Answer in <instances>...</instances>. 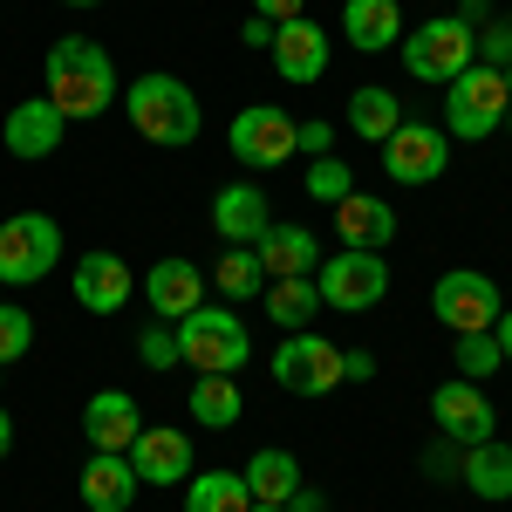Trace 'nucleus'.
<instances>
[{
	"instance_id": "1",
	"label": "nucleus",
	"mask_w": 512,
	"mask_h": 512,
	"mask_svg": "<svg viewBox=\"0 0 512 512\" xmlns=\"http://www.w3.org/2000/svg\"><path fill=\"white\" fill-rule=\"evenodd\" d=\"M41 76H48V103L62 110L69 123L82 117H103L110 103L123 96V82H117V62L96 48L89 35H62L55 48H48V62H41Z\"/></svg>"
},
{
	"instance_id": "2",
	"label": "nucleus",
	"mask_w": 512,
	"mask_h": 512,
	"mask_svg": "<svg viewBox=\"0 0 512 512\" xmlns=\"http://www.w3.org/2000/svg\"><path fill=\"white\" fill-rule=\"evenodd\" d=\"M178 355H185V369H198V376H233L239 362L253 355V335L219 301H198L192 315L178 321Z\"/></svg>"
},
{
	"instance_id": "3",
	"label": "nucleus",
	"mask_w": 512,
	"mask_h": 512,
	"mask_svg": "<svg viewBox=\"0 0 512 512\" xmlns=\"http://www.w3.org/2000/svg\"><path fill=\"white\" fill-rule=\"evenodd\" d=\"M123 110L137 123V137H151V144H192L198 137V96L178 76H137L123 89Z\"/></svg>"
},
{
	"instance_id": "4",
	"label": "nucleus",
	"mask_w": 512,
	"mask_h": 512,
	"mask_svg": "<svg viewBox=\"0 0 512 512\" xmlns=\"http://www.w3.org/2000/svg\"><path fill=\"white\" fill-rule=\"evenodd\" d=\"M396 48H403V69H410L417 82H458L478 62V28L458 21V14H437V21H424L417 35H403Z\"/></svg>"
},
{
	"instance_id": "5",
	"label": "nucleus",
	"mask_w": 512,
	"mask_h": 512,
	"mask_svg": "<svg viewBox=\"0 0 512 512\" xmlns=\"http://www.w3.org/2000/svg\"><path fill=\"white\" fill-rule=\"evenodd\" d=\"M62 260V226L48 212H14L0 219V287H35Z\"/></svg>"
},
{
	"instance_id": "6",
	"label": "nucleus",
	"mask_w": 512,
	"mask_h": 512,
	"mask_svg": "<svg viewBox=\"0 0 512 512\" xmlns=\"http://www.w3.org/2000/svg\"><path fill=\"white\" fill-rule=\"evenodd\" d=\"M451 96H444V123H451V137H492L499 123L512 117V89L499 69H485L472 62L458 82H444Z\"/></svg>"
},
{
	"instance_id": "7",
	"label": "nucleus",
	"mask_w": 512,
	"mask_h": 512,
	"mask_svg": "<svg viewBox=\"0 0 512 512\" xmlns=\"http://www.w3.org/2000/svg\"><path fill=\"white\" fill-rule=\"evenodd\" d=\"M315 287H321V308L369 315V308H383V294H390V267H383V253H355V246H342V253L315 274Z\"/></svg>"
},
{
	"instance_id": "8",
	"label": "nucleus",
	"mask_w": 512,
	"mask_h": 512,
	"mask_svg": "<svg viewBox=\"0 0 512 512\" xmlns=\"http://www.w3.org/2000/svg\"><path fill=\"white\" fill-rule=\"evenodd\" d=\"M226 144H233V158L246 164V171H274V164H287L301 151V123L287 117V110H274V103H253V110L233 117Z\"/></svg>"
},
{
	"instance_id": "9",
	"label": "nucleus",
	"mask_w": 512,
	"mask_h": 512,
	"mask_svg": "<svg viewBox=\"0 0 512 512\" xmlns=\"http://www.w3.org/2000/svg\"><path fill=\"white\" fill-rule=\"evenodd\" d=\"M431 308H437V321H444L451 335H485L492 321L506 315L499 287H492L485 274H472V267H451V274H437V287H431Z\"/></svg>"
},
{
	"instance_id": "10",
	"label": "nucleus",
	"mask_w": 512,
	"mask_h": 512,
	"mask_svg": "<svg viewBox=\"0 0 512 512\" xmlns=\"http://www.w3.org/2000/svg\"><path fill=\"white\" fill-rule=\"evenodd\" d=\"M274 383L294 396H328L335 383H342V349L335 342H321V335H287L274 349Z\"/></svg>"
},
{
	"instance_id": "11",
	"label": "nucleus",
	"mask_w": 512,
	"mask_h": 512,
	"mask_svg": "<svg viewBox=\"0 0 512 512\" xmlns=\"http://www.w3.org/2000/svg\"><path fill=\"white\" fill-rule=\"evenodd\" d=\"M444 164H451V144L437 137V123H396L383 137V171L396 185H431L444 178Z\"/></svg>"
},
{
	"instance_id": "12",
	"label": "nucleus",
	"mask_w": 512,
	"mask_h": 512,
	"mask_svg": "<svg viewBox=\"0 0 512 512\" xmlns=\"http://www.w3.org/2000/svg\"><path fill=\"white\" fill-rule=\"evenodd\" d=\"M431 417H437V431L451 437V444H485V437L499 431V417H492L485 390L465 383V376H451V383H437V390H431Z\"/></svg>"
},
{
	"instance_id": "13",
	"label": "nucleus",
	"mask_w": 512,
	"mask_h": 512,
	"mask_svg": "<svg viewBox=\"0 0 512 512\" xmlns=\"http://www.w3.org/2000/svg\"><path fill=\"white\" fill-rule=\"evenodd\" d=\"M62 130H69V117L48 103V96H28V103H14L7 110V123H0V137H7V151L14 158H55L62 151Z\"/></svg>"
},
{
	"instance_id": "14",
	"label": "nucleus",
	"mask_w": 512,
	"mask_h": 512,
	"mask_svg": "<svg viewBox=\"0 0 512 512\" xmlns=\"http://www.w3.org/2000/svg\"><path fill=\"white\" fill-rule=\"evenodd\" d=\"M144 431V417H137V396L130 390H96L82 403V437H89V451H130Z\"/></svg>"
},
{
	"instance_id": "15",
	"label": "nucleus",
	"mask_w": 512,
	"mask_h": 512,
	"mask_svg": "<svg viewBox=\"0 0 512 512\" xmlns=\"http://www.w3.org/2000/svg\"><path fill=\"white\" fill-rule=\"evenodd\" d=\"M137 492H144V478L130 465V451H89V465H82V506L89 512H130Z\"/></svg>"
},
{
	"instance_id": "16",
	"label": "nucleus",
	"mask_w": 512,
	"mask_h": 512,
	"mask_svg": "<svg viewBox=\"0 0 512 512\" xmlns=\"http://www.w3.org/2000/svg\"><path fill=\"white\" fill-rule=\"evenodd\" d=\"M130 465H137L144 485H185L192 478V437L164 431V424H144L137 444H130Z\"/></svg>"
},
{
	"instance_id": "17",
	"label": "nucleus",
	"mask_w": 512,
	"mask_h": 512,
	"mask_svg": "<svg viewBox=\"0 0 512 512\" xmlns=\"http://www.w3.org/2000/svg\"><path fill=\"white\" fill-rule=\"evenodd\" d=\"M212 226H219L226 246H253V239L274 226V205H267L260 185H219V198H212Z\"/></svg>"
},
{
	"instance_id": "18",
	"label": "nucleus",
	"mask_w": 512,
	"mask_h": 512,
	"mask_svg": "<svg viewBox=\"0 0 512 512\" xmlns=\"http://www.w3.org/2000/svg\"><path fill=\"white\" fill-rule=\"evenodd\" d=\"M130 294H137L130 260H117V253H89V260H76V301L89 308V315H117Z\"/></svg>"
},
{
	"instance_id": "19",
	"label": "nucleus",
	"mask_w": 512,
	"mask_h": 512,
	"mask_svg": "<svg viewBox=\"0 0 512 512\" xmlns=\"http://www.w3.org/2000/svg\"><path fill=\"white\" fill-rule=\"evenodd\" d=\"M274 69H280V82H315L328 69V35H321L308 14L274 28Z\"/></svg>"
},
{
	"instance_id": "20",
	"label": "nucleus",
	"mask_w": 512,
	"mask_h": 512,
	"mask_svg": "<svg viewBox=\"0 0 512 512\" xmlns=\"http://www.w3.org/2000/svg\"><path fill=\"white\" fill-rule=\"evenodd\" d=\"M144 301H151V315L185 321L198 301H205V274H198L192 260H158V267L144 274Z\"/></svg>"
},
{
	"instance_id": "21",
	"label": "nucleus",
	"mask_w": 512,
	"mask_h": 512,
	"mask_svg": "<svg viewBox=\"0 0 512 512\" xmlns=\"http://www.w3.org/2000/svg\"><path fill=\"white\" fill-rule=\"evenodd\" d=\"M335 233H342V246H355V253H383L396 239V212L369 192H349L335 205Z\"/></svg>"
},
{
	"instance_id": "22",
	"label": "nucleus",
	"mask_w": 512,
	"mask_h": 512,
	"mask_svg": "<svg viewBox=\"0 0 512 512\" xmlns=\"http://www.w3.org/2000/svg\"><path fill=\"white\" fill-rule=\"evenodd\" d=\"M342 35H349V48H362V55H383V48L403 41V7H396V0H349V7H342Z\"/></svg>"
},
{
	"instance_id": "23",
	"label": "nucleus",
	"mask_w": 512,
	"mask_h": 512,
	"mask_svg": "<svg viewBox=\"0 0 512 512\" xmlns=\"http://www.w3.org/2000/svg\"><path fill=\"white\" fill-rule=\"evenodd\" d=\"M253 253H260V267H267L274 280L315 274V260H321V246H315V233H308V226H267V233L253 239Z\"/></svg>"
},
{
	"instance_id": "24",
	"label": "nucleus",
	"mask_w": 512,
	"mask_h": 512,
	"mask_svg": "<svg viewBox=\"0 0 512 512\" xmlns=\"http://www.w3.org/2000/svg\"><path fill=\"white\" fill-rule=\"evenodd\" d=\"M458 478L472 485L478 499H512V444H499V437L465 444V465H458Z\"/></svg>"
},
{
	"instance_id": "25",
	"label": "nucleus",
	"mask_w": 512,
	"mask_h": 512,
	"mask_svg": "<svg viewBox=\"0 0 512 512\" xmlns=\"http://www.w3.org/2000/svg\"><path fill=\"white\" fill-rule=\"evenodd\" d=\"M246 492H253V506H287L294 492H301V465H294V451H253V465H246Z\"/></svg>"
},
{
	"instance_id": "26",
	"label": "nucleus",
	"mask_w": 512,
	"mask_h": 512,
	"mask_svg": "<svg viewBox=\"0 0 512 512\" xmlns=\"http://www.w3.org/2000/svg\"><path fill=\"white\" fill-rule=\"evenodd\" d=\"M185 512H253L246 472H192L185 478Z\"/></svg>"
},
{
	"instance_id": "27",
	"label": "nucleus",
	"mask_w": 512,
	"mask_h": 512,
	"mask_svg": "<svg viewBox=\"0 0 512 512\" xmlns=\"http://www.w3.org/2000/svg\"><path fill=\"white\" fill-rule=\"evenodd\" d=\"M396 123H403V103H396V89H383V82H362V89L349 96V130H355V137L383 144Z\"/></svg>"
},
{
	"instance_id": "28",
	"label": "nucleus",
	"mask_w": 512,
	"mask_h": 512,
	"mask_svg": "<svg viewBox=\"0 0 512 512\" xmlns=\"http://www.w3.org/2000/svg\"><path fill=\"white\" fill-rule=\"evenodd\" d=\"M239 417H246V396H239L233 376H198L192 383V424H205V431H233Z\"/></svg>"
},
{
	"instance_id": "29",
	"label": "nucleus",
	"mask_w": 512,
	"mask_h": 512,
	"mask_svg": "<svg viewBox=\"0 0 512 512\" xmlns=\"http://www.w3.org/2000/svg\"><path fill=\"white\" fill-rule=\"evenodd\" d=\"M267 315H274L287 335H301V328L321 315V287H315V274H287V280H274V287H267Z\"/></svg>"
},
{
	"instance_id": "30",
	"label": "nucleus",
	"mask_w": 512,
	"mask_h": 512,
	"mask_svg": "<svg viewBox=\"0 0 512 512\" xmlns=\"http://www.w3.org/2000/svg\"><path fill=\"white\" fill-rule=\"evenodd\" d=\"M212 280H219V301H253V294H267V267H260L253 246H226Z\"/></svg>"
},
{
	"instance_id": "31",
	"label": "nucleus",
	"mask_w": 512,
	"mask_h": 512,
	"mask_svg": "<svg viewBox=\"0 0 512 512\" xmlns=\"http://www.w3.org/2000/svg\"><path fill=\"white\" fill-rule=\"evenodd\" d=\"M451 369H458L465 383L499 376V369H506V355H499V342H492V328H485V335H451Z\"/></svg>"
},
{
	"instance_id": "32",
	"label": "nucleus",
	"mask_w": 512,
	"mask_h": 512,
	"mask_svg": "<svg viewBox=\"0 0 512 512\" xmlns=\"http://www.w3.org/2000/svg\"><path fill=\"white\" fill-rule=\"evenodd\" d=\"M28 349H35V315L14 308V301H0V369H14Z\"/></svg>"
},
{
	"instance_id": "33",
	"label": "nucleus",
	"mask_w": 512,
	"mask_h": 512,
	"mask_svg": "<svg viewBox=\"0 0 512 512\" xmlns=\"http://www.w3.org/2000/svg\"><path fill=\"white\" fill-rule=\"evenodd\" d=\"M349 192H355V178H349V164H342V158H315V164H308V198L342 205Z\"/></svg>"
},
{
	"instance_id": "34",
	"label": "nucleus",
	"mask_w": 512,
	"mask_h": 512,
	"mask_svg": "<svg viewBox=\"0 0 512 512\" xmlns=\"http://www.w3.org/2000/svg\"><path fill=\"white\" fill-rule=\"evenodd\" d=\"M137 355H144V362H151V369H178V362H185V355H178V328H144V335H137Z\"/></svg>"
},
{
	"instance_id": "35",
	"label": "nucleus",
	"mask_w": 512,
	"mask_h": 512,
	"mask_svg": "<svg viewBox=\"0 0 512 512\" xmlns=\"http://www.w3.org/2000/svg\"><path fill=\"white\" fill-rule=\"evenodd\" d=\"M478 62H485V69H506L512 62V21H492V28L478 35Z\"/></svg>"
},
{
	"instance_id": "36",
	"label": "nucleus",
	"mask_w": 512,
	"mask_h": 512,
	"mask_svg": "<svg viewBox=\"0 0 512 512\" xmlns=\"http://www.w3.org/2000/svg\"><path fill=\"white\" fill-rule=\"evenodd\" d=\"M376 376V355L369 349H342V383H369Z\"/></svg>"
},
{
	"instance_id": "37",
	"label": "nucleus",
	"mask_w": 512,
	"mask_h": 512,
	"mask_svg": "<svg viewBox=\"0 0 512 512\" xmlns=\"http://www.w3.org/2000/svg\"><path fill=\"white\" fill-rule=\"evenodd\" d=\"M301 7H308V0H253V14H260V21H301Z\"/></svg>"
},
{
	"instance_id": "38",
	"label": "nucleus",
	"mask_w": 512,
	"mask_h": 512,
	"mask_svg": "<svg viewBox=\"0 0 512 512\" xmlns=\"http://www.w3.org/2000/svg\"><path fill=\"white\" fill-rule=\"evenodd\" d=\"M239 41H246V48H274V21H260V14H253V21L239 28Z\"/></svg>"
},
{
	"instance_id": "39",
	"label": "nucleus",
	"mask_w": 512,
	"mask_h": 512,
	"mask_svg": "<svg viewBox=\"0 0 512 512\" xmlns=\"http://www.w3.org/2000/svg\"><path fill=\"white\" fill-rule=\"evenodd\" d=\"M301 151H315V158H328V123H301Z\"/></svg>"
},
{
	"instance_id": "40",
	"label": "nucleus",
	"mask_w": 512,
	"mask_h": 512,
	"mask_svg": "<svg viewBox=\"0 0 512 512\" xmlns=\"http://www.w3.org/2000/svg\"><path fill=\"white\" fill-rule=\"evenodd\" d=\"M492 342H499V355L512 362V315H499V321H492Z\"/></svg>"
},
{
	"instance_id": "41",
	"label": "nucleus",
	"mask_w": 512,
	"mask_h": 512,
	"mask_svg": "<svg viewBox=\"0 0 512 512\" xmlns=\"http://www.w3.org/2000/svg\"><path fill=\"white\" fill-rule=\"evenodd\" d=\"M287 512H328V506H321L315 492H294V499H287Z\"/></svg>"
},
{
	"instance_id": "42",
	"label": "nucleus",
	"mask_w": 512,
	"mask_h": 512,
	"mask_svg": "<svg viewBox=\"0 0 512 512\" xmlns=\"http://www.w3.org/2000/svg\"><path fill=\"white\" fill-rule=\"evenodd\" d=\"M7 451H14V417L0 410V458H7Z\"/></svg>"
},
{
	"instance_id": "43",
	"label": "nucleus",
	"mask_w": 512,
	"mask_h": 512,
	"mask_svg": "<svg viewBox=\"0 0 512 512\" xmlns=\"http://www.w3.org/2000/svg\"><path fill=\"white\" fill-rule=\"evenodd\" d=\"M62 7H96V0H62Z\"/></svg>"
},
{
	"instance_id": "44",
	"label": "nucleus",
	"mask_w": 512,
	"mask_h": 512,
	"mask_svg": "<svg viewBox=\"0 0 512 512\" xmlns=\"http://www.w3.org/2000/svg\"><path fill=\"white\" fill-rule=\"evenodd\" d=\"M499 76H506V89H512V62H506V69H499Z\"/></svg>"
},
{
	"instance_id": "45",
	"label": "nucleus",
	"mask_w": 512,
	"mask_h": 512,
	"mask_svg": "<svg viewBox=\"0 0 512 512\" xmlns=\"http://www.w3.org/2000/svg\"><path fill=\"white\" fill-rule=\"evenodd\" d=\"M253 512H287V506H253Z\"/></svg>"
},
{
	"instance_id": "46",
	"label": "nucleus",
	"mask_w": 512,
	"mask_h": 512,
	"mask_svg": "<svg viewBox=\"0 0 512 512\" xmlns=\"http://www.w3.org/2000/svg\"><path fill=\"white\" fill-rule=\"evenodd\" d=\"M0 376H7V369H0Z\"/></svg>"
}]
</instances>
